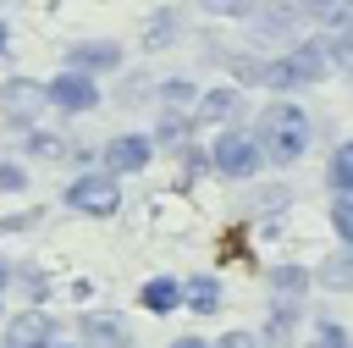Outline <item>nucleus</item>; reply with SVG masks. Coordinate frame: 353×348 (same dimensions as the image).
<instances>
[{
  "instance_id": "ddd939ff",
  "label": "nucleus",
  "mask_w": 353,
  "mask_h": 348,
  "mask_svg": "<svg viewBox=\"0 0 353 348\" xmlns=\"http://www.w3.org/2000/svg\"><path fill=\"white\" fill-rule=\"evenodd\" d=\"M182 304H188L193 315H215V309H221V282H215V276H193V282H182Z\"/></svg>"
},
{
  "instance_id": "9d476101",
  "label": "nucleus",
  "mask_w": 353,
  "mask_h": 348,
  "mask_svg": "<svg viewBox=\"0 0 353 348\" xmlns=\"http://www.w3.org/2000/svg\"><path fill=\"white\" fill-rule=\"evenodd\" d=\"M66 66L72 72H116L121 66V44H110V39H83V44H72L66 50Z\"/></svg>"
},
{
  "instance_id": "aec40b11",
  "label": "nucleus",
  "mask_w": 353,
  "mask_h": 348,
  "mask_svg": "<svg viewBox=\"0 0 353 348\" xmlns=\"http://www.w3.org/2000/svg\"><path fill=\"white\" fill-rule=\"evenodd\" d=\"M303 348H353V342H347V331H342L336 320H320V326L309 331V342H303Z\"/></svg>"
},
{
  "instance_id": "f257e3e1",
  "label": "nucleus",
  "mask_w": 353,
  "mask_h": 348,
  "mask_svg": "<svg viewBox=\"0 0 353 348\" xmlns=\"http://www.w3.org/2000/svg\"><path fill=\"white\" fill-rule=\"evenodd\" d=\"M254 138H259V149H265L270 166H298V160L309 155V110L292 105V99H270V105L259 110Z\"/></svg>"
},
{
  "instance_id": "423d86ee",
  "label": "nucleus",
  "mask_w": 353,
  "mask_h": 348,
  "mask_svg": "<svg viewBox=\"0 0 353 348\" xmlns=\"http://www.w3.org/2000/svg\"><path fill=\"white\" fill-rule=\"evenodd\" d=\"M149 160H154V138H143V133H116V138L105 144V171H110V177L143 171Z\"/></svg>"
},
{
  "instance_id": "0eeeda50",
  "label": "nucleus",
  "mask_w": 353,
  "mask_h": 348,
  "mask_svg": "<svg viewBox=\"0 0 353 348\" xmlns=\"http://www.w3.org/2000/svg\"><path fill=\"white\" fill-rule=\"evenodd\" d=\"M6 348H55V320L44 309H22L6 326Z\"/></svg>"
},
{
  "instance_id": "6ab92c4d",
  "label": "nucleus",
  "mask_w": 353,
  "mask_h": 348,
  "mask_svg": "<svg viewBox=\"0 0 353 348\" xmlns=\"http://www.w3.org/2000/svg\"><path fill=\"white\" fill-rule=\"evenodd\" d=\"M325 287H353V243H347V254H336V260H325V276H320Z\"/></svg>"
},
{
  "instance_id": "f3484780",
  "label": "nucleus",
  "mask_w": 353,
  "mask_h": 348,
  "mask_svg": "<svg viewBox=\"0 0 353 348\" xmlns=\"http://www.w3.org/2000/svg\"><path fill=\"white\" fill-rule=\"evenodd\" d=\"M331 226H336L342 243H353V188H342V193L331 199Z\"/></svg>"
},
{
  "instance_id": "7ed1b4c3",
  "label": "nucleus",
  "mask_w": 353,
  "mask_h": 348,
  "mask_svg": "<svg viewBox=\"0 0 353 348\" xmlns=\"http://www.w3.org/2000/svg\"><path fill=\"white\" fill-rule=\"evenodd\" d=\"M210 166H215L221 177H237V182H243V177H254V171L265 166V149H259L254 133H232V127H226V133L210 144Z\"/></svg>"
},
{
  "instance_id": "1a4fd4ad",
  "label": "nucleus",
  "mask_w": 353,
  "mask_h": 348,
  "mask_svg": "<svg viewBox=\"0 0 353 348\" xmlns=\"http://www.w3.org/2000/svg\"><path fill=\"white\" fill-rule=\"evenodd\" d=\"M77 331H83V348H127V342H132V337H127V320H121L116 309H94V315H83Z\"/></svg>"
},
{
  "instance_id": "a211bd4d",
  "label": "nucleus",
  "mask_w": 353,
  "mask_h": 348,
  "mask_svg": "<svg viewBox=\"0 0 353 348\" xmlns=\"http://www.w3.org/2000/svg\"><path fill=\"white\" fill-rule=\"evenodd\" d=\"M325 182H331L336 193H342V188H353V138H347V144L331 155V171H325Z\"/></svg>"
},
{
  "instance_id": "cd10ccee",
  "label": "nucleus",
  "mask_w": 353,
  "mask_h": 348,
  "mask_svg": "<svg viewBox=\"0 0 353 348\" xmlns=\"http://www.w3.org/2000/svg\"><path fill=\"white\" fill-rule=\"evenodd\" d=\"M55 348H72V342H55Z\"/></svg>"
},
{
  "instance_id": "393cba45",
  "label": "nucleus",
  "mask_w": 353,
  "mask_h": 348,
  "mask_svg": "<svg viewBox=\"0 0 353 348\" xmlns=\"http://www.w3.org/2000/svg\"><path fill=\"white\" fill-rule=\"evenodd\" d=\"M210 11H237V0H204Z\"/></svg>"
},
{
  "instance_id": "39448f33",
  "label": "nucleus",
  "mask_w": 353,
  "mask_h": 348,
  "mask_svg": "<svg viewBox=\"0 0 353 348\" xmlns=\"http://www.w3.org/2000/svg\"><path fill=\"white\" fill-rule=\"evenodd\" d=\"M44 105H50V110H66V116H83V110H94V105H99V83H94L88 72L61 66V72L44 83Z\"/></svg>"
},
{
  "instance_id": "f03ea898",
  "label": "nucleus",
  "mask_w": 353,
  "mask_h": 348,
  "mask_svg": "<svg viewBox=\"0 0 353 348\" xmlns=\"http://www.w3.org/2000/svg\"><path fill=\"white\" fill-rule=\"evenodd\" d=\"M336 66H331V50H325V39H298V44H287L281 55H270V61H259V83L265 88H276V94H292V88H303V83H320V77H331Z\"/></svg>"
},
{
  "instance_id": "2eb2a0df",
  "label": "nucleus",
  "mask_w": 353,
  "mask_h": 348,
  "mask_svg": "<svg viewBox=\"0 0 353 348\" xmlns=\"http://www.w3.org/2000/svg\"><path fill=\"white\" fill-rule=\"evenodd\" d=\"M292 11H298V17H309V22L336 28V22H347V17H353V0H292Z\"/></svg>"
},
{
  "instance_id": "20e7f679",
  "label": "nucleus",
  "mask_w": 353,
  "mask_h": 348,
  "mask_svg": "<svg viewBox=\"0 0 353 348\" xmlns=\"http://www.w3.org/2000/svg\"><path fill=\"white\" fill-rule=\"evenodd\" d=\"M66 204L77 210V215H116L121 210V188H116V177L110 171H83L77 182H66Z\"/></svg>"
},
{
  "instance_id": "dca6fc26",
  "label": "nucleus",
  "mask_w": 353,
  "mask_h": 348,
  "mask_svg": "<svg viewBox=\"0 0 353 348\" xmlns=\"http://www.w3.org/2000/svg\"><path fill=\"white\" fill-rule=\"evenodd\" d=\"M325 50H331V66H336V72H353V17L325 33Z\"/></svg>"
},
{
  "instance_id": "4468645a",
  "label": "nucleus",
  "mask_w": 353,
  "mask_h": 348,
  "mask_svg": "<svg viewBox=\"0 0 353 348\" xmlns=\"http://www.w3.org/2000/svg\"><path fill=\"white\" fill-rule=\"evenodd\" d=\"M143 309H154V315H171L176 304H182V282H171V276H154V282H143Z\"/></svg>"
},
{
  "instance_id": "6e6552de",
  "label": "nucleus",
  "mask_w": 353,
  "mask_h": 348,
  "mask_svg": "<svg viewBox=\"0 0 353 348\" xmlns=\"http://www.w3.org/2000/svg\"><path fill=\"white\" fill-rule=\"evenodd\" d=\"M237 110H243V94H237L232 83H221V88H199L193 127H221V122H232Z\"/></svg>"
},
{
  "instance_id": "412c9836",
  "label": "nucleus",
  "mask_w": 353,
  "mask_h": 348,
  "mask_svg": "<svg viewBox=\"0 0 353 348\" xmlns=\"http://www.w3.org/2000/svg\"><path fill=\"white\" fill-rule=\"evenodd\" d=\"M28 155H44V160H55V155H66V144H61L55 133H33V138H28Z\"/></svg>"
},
{
  "instance_id": "4be33fe9",
  "label": "nucleus",
  "mask_w": 353,
  "mask_h": 348,
  "mask_svg": "<svg viewBox=\"0 0 353 348\" xmlns=\"http://www.w3.org/2000/svg\"><path fill=\"white\" fill-rule=\"evenodd\" d=\"M28 177H22V166H11V160H0V193H17Z\"/></svg>"
},
{
  "instance_id": "5701e85b",
  "label": "nucleus",
  "mask_w": 353,
  "mask_h": 348,
  "mask_svg": "<svg viewBox=\"0 0 353 348\" xmlns=\"http://www.w3.org/2000/svg\"><path fill=\"white\" fill-rule=\"evenodd\" d=\"M215 348H259V342H254V331H226Z\"/></svg>"
},
{
  "instance_id": "f8f14e48",
  "label": "nucleus",
  "mask_w": 353,
  "mask_h": 348,
  "mask_svg": "<svg viewBox=\"0 0 353 348\" xmlns=\"http://www.w3.org/2000/svg\"><path fill=\"white\" fill-rule=\"evenodd\" d=\"M160 105H165V116H176V122H193L199 88H193L188 77H165V83H160Z\"/></svg>"
},
{
  "instance_id": "b1692460",
  "label": "nucleus",
  "mask_w": 353,
  "mask_h": 348,
  "mask_svg": "<svg viewBox=\"0 0 353 348\" xmlns=\"http://www.w3.org/2000/svg\"><path fill=\"white\" fill-rule=\"evenodd\" d=\"M171 348H210V342H204V337H176Z\"/></svg>"
},
{
  "instance_id": "bb28decb",
  "label": "nucleus",
  "mask_w": 353,
  "mask_h": 348,
  "mask_svg": "<svg viewBox=\"0 0 353 348\" xmlns=\"http://www.w3.org/2000/svg\"><path fill=\"white\" fill-rule=\"evenodd\" d=\"M0 287H6V265H0Z\"/></svg>"
},
{
  "instance_id": "9b49d317",
  "label": "nucleus",
  "mask_w": 353,
  "mask_h": 348,
  "mask_svg": "<svg viewBox=\"0 0 353 348\" xmlns=\"http://www.w3.org/2000/svg\"><path fill=\"white\" fill-rule=\"evenodd\" d=\"M39 105H44V83H33V77H11V83H0V110H6L11 122H28Z\"/></svg>"
},
{
  "instance_id": "a878e982",
  "label": "nucleus",
  "mask_w": 353,
  "mask_h": 348,
  "mask_svg": "<svg viewBox=\"0 0 353 348\" xmlns=\"http://www.w3.org/2000/svg\"><path fill=\"white\" fill-rule=\"evenodd\" d=\"M6 39H11V33H6V22H0V50H6Z\"/></svg>"
}]
</instances>
